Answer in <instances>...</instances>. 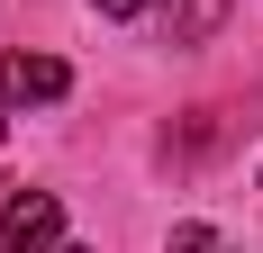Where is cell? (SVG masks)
I'll return each mask as SVG.
<instances>
[{
    "mask_svg": "<svg viewBox=\"0 0 263 253\" xmlns=\"http://www.w3.org/2000/svg\"><path fill=\"white\" fill-rule=\"evenodd\" d=\"M54 226H64L54 190H18V199H0V244H9V253H46Z\"/></svg>",
    "mask_w": 263,
    "mask_h": 253,
    "instance_id": "6da1fadb",
    "label": "cell"
},
{
    "mask_svg": "<svg viewBox=\"0 0 263 253\" xmlns=\"http://www.w3.org/2000/svg\"><path fill=\"white\" fill-rule=\"evenodd\" d=\"M64 91H73V73H64V64H54V54H0V100H64Z\"/></svg>",
    "mask_w": 263,
    "mask_h": 253,
    "instance_id": "7a4b0ae2",
    "label": "cell"
},
{
    "mask_svg": "<svg viewBox=\"0 0 263 253\" xmlns=\"http://www.w3.org/2000/svg\"><path fill=\"white\" fill-rule=\"evenodd\" d=\"M227 136H236V109H227V100H209V109H191V118L163 136V163H200V154H218Z\"/></svg>",
    "mask_w": 263,
    "mask_h": 253,
    "instance_id": "3957f363",
    "label": "cell"
},
{
    "mask_svg": "<svg viewBox=\"0 0 263 253\" xmlns=\"http://www.w3.org/2000/svg\"><path fill=\"white\" fill-rule=\"evenodd\" d=\"M218 18H227V0H173V46H209Z\"/></svg>",
    "mask_w": 263,
    "mask_h": 253,
    "instance_id": "277c9868",
    "label": "cell"
},
{
    "mask_svg": "<svg viewBox=\"0 0 263 253\" xmlns=\"http://www.w3.org/2000/svg\"><path fill=\"white\" fill-rule=\"evenodd\" d=\"M163 253H236V244L209 235V226H173V244H163Z\"/></svg>",
    "mask_w": 263,
    "mask_h": 253,
    "instance_id": "5b68a950",
    "label": "cell"
},
{
    "mask_svg": "<svg viewBox=\"0 0 263 253\" xmlns=\"http://www.w3.org/2000/svg\"><path fill=\"white\" fill-rule=\"evenodd\" d=\"M100 18H136V9H155V0H91Z\"/></svg>",
    "mask_w": 263,
    "mask_h": 253,
    "instance_id": "8992f818",
    "label": "cell"
},
{
    "mask_svg": "<svg viewBox=\"0 0 263 253\" xmlns=\"http://www.w3.org/2000/svg\"><path fill=\"white\" fill-rule=\"evenodd\" d=\"M54 253H91V244H54Z\"/></svg>",
    "mask_w": 263,
    "mask_h": 253,
    "instance_id": "52a82bcc",
    "label": "cell"
},
{
    "mask_svg": "<svg viewBox=\"0 0 263 253\" xmlns=\"http://www.w3.org/2000/svg\"><path fill=\"white\" fill-rule=\"evenodd\" d=\"M0 136H9V118H0Z\"/></svg>",
    "mask_w": 263,
    "mask_h": 253,
    "instance_id": "ba28073f",
    "label": "cell"
}]
</instances>
